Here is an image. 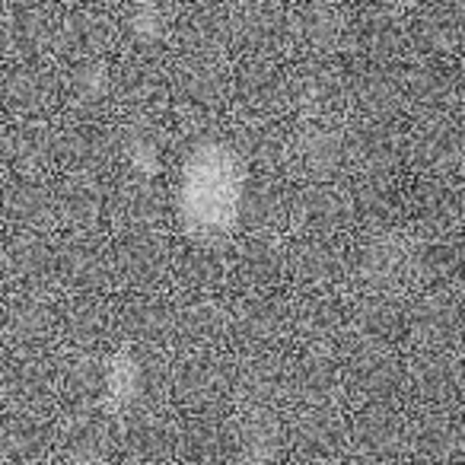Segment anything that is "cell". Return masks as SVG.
Returning <instances> with one entry per match:
<instances>
[{"instance_id":"1","label":"cell","mask_w":465,"mask_h":465,"mask_svg":"<svg viewBox=\"0 0 465 465\" xmlns=\"http://www.w3.org/2000/svg\"><path fill=\"white\" fill-rule=\"evenodd\" d=\"M137 26L141 29H150V33H153L156 26H160V10L153 7V4H147V7H143V14H137Z\"/></svg>"}]
</instances>
